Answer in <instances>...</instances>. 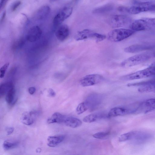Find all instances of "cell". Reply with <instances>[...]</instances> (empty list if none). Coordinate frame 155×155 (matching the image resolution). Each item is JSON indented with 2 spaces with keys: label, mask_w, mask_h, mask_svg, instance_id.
Returning <instances> with one entry per match:
<instances>
[{
  "label": "cell",
  "mask_w": 155,
  "mask_h": 155,
  "mask_svg": "<svg viewBox=\"0 0 155 155\" xmlns=\"http://www.w3.org/2000/svg\"><path fill=\"white\" fill-rule=\"evenodd\" d=\"M155 57L154 51L137 54L130 57L123 61L121 67L127 68L145 62L151 58Z\"/></svg>",
  "instance_id": "6da1fadb"
},
{
  "label": "cell",
  "mask_w": 155,
  "mask_h": 155,
  "mask_svg": "<svg viewBox=\"0 0 155 155\" xmlns=\"http://www.w3.org/2000/svg\"><path fill=\"white\" fill-rule=\"evenodd\" d=\"M135 32L131 29L117 28L110 31L107 34V38L111 41L119 42L130 37Z\"/></svg>",
  "instance_id": "7a4b0ae2"
},
{
  "label": "cell",
  "mask_w": 155,
  "mask_h": 155,
  "mask_svg": "<svg viewBox=\"0 0 155 155\" xmlns=\"http://www.w3.org/2000/svg\"><path fill=\"white\" fill-rule=\"evenodd\" d=\"M125 11L134 15L143 12H155V4L148 2L137 3L130 7H126Z\"/></svg>",
  "instance_id": "3957f363"
},
{
  "label": "cell",
  "mask_w": 155,
  "mask_h": 155,
  "mask_svg": "<svg viewBox=\"0 0 155 155\" xmlns=\"http://www.w3.org/2000/svg\"><path fill=\"white\" fill-rule=\"evenodd\" d=\"M150 77L155 78V71L148 68L122 76L120 79L123 81H130L144 78Z\"/></svg>",
  "instance_id": "277c9868"
},
{
  "label": "cell",
  "mask_w": 155,
  "mask_h": 155,
  "mask_svg": "<svg viewBox=\"0 0 155 155\" xmlns=\"http://www.w3.org/2000/svg\"><path fill=\"white\" fill-rule=\"evenodd\" d=\"M131 23V19L129 16L122 15L112 16L110 19L109 23L113 28H119L125 26Z\"/></svg>",
  "instance_id": "5b68a950"
},
{
  "label": "cell",
  "mask_w": 155,
  "mask_h": 155,
  "mask_svg": "<svg viewBox=\"0 0 155 155\" xmlns=\"http://www.w3.org/2000/svg\"><path fill=\"white\" fill-rule=\"evenodd\" d=\"M73 11L72 7H65L63 8L54 16L53 24L55 27L59 26L65 20L71 15Z\"/></svg>",
  "instance_id": "8992f818"
},
{
  "label": "cell",
  "mask_w": 155,
  "mask_h": 155,
  "mask_svg": "<svg viewBox=\"0 0 155 155\" xmlns=\"http://www.w3.org/2000/svg\"><path fill=\"white\" fill-rule=\"evenodd\" d=\"M103 79L102 76L100 74H90L82 78L80 81V83L83 87L91 86L99 83Z\"/></svg>",
  "instance_id": "52a82bcc"
},
{
  "label": "cell",
  "mask_w": 155,
  "mask_h": 155,
  "mask_svg": "<svg viewBox=\"0 0 155 155\" xmlns=\"http://www.w3.org/2000/svg\"><path fill=\"white\" fill-rule=\"evenodd\" d=\"M133 113V109L130 105L125 107H117L111 108L109 111L107 116L111 118Z\"/></svg>",
  "instance_id": "ba28073f"
},
{
  "label": "cell",
  "mask_w": 155,
  "mask_h": 155,
  "mask_svg": "<svg viewBox=\"0 0 155 155\" xmlns=\"http://www.w3.org/2000/svg\"><path fill=\"white\" fill-rule=\"evenodd\" d=\"M155 48L154 45L149 44L134 45L125 48L124 51L126 52L134 53L146 50H150Z\"/></svg>",
  "instance_id": "9c48e42d"
},
{
  "label": "cell",
  "mask_w": 155,
  "mask_h": 155,
  "mask_svg": "<svg viewBox=\"0 0 155 155\" xmlns=\"http://www.w3.org/2000/svg\"><path fill=\"white\" fill-rule=\"evenodd\" d=\"M42 33V31L39 27L38 26H33L28 31L26 39L29 42H35L40 38Z\"/></svg>",
  "instance_id": "30bf717a"
},
{
  "label": "cell",
  "mask_w": 155,
  "mask_h": 155,
  "mask_svg": "<svg viewBox=\"0 0 155 155\" xmlns=\"http://www.w3.org/2000/svg\"><path fill=\"white\" fill-rule=\"evenodd\" d=\"M38 114V112L37 111L25 112L21 116V120L24 124L30 125L34 123V118Z\"/></svg>",
  "instance_id": "8fae6325"
},
{
  "label": "cell",
  "mask_w": 155,
  "mask_h": 155,
  "mask_svg": "<svg viewBox=\"0 0 155 155\" xmlns=\"http://www.w3.org/2000/svg\"><path fill=\"white\" fill-rule=\"evenodd\" d=\"M69 34V30L67 25L63 24L58 27L56 32V35L57 39L62 41L66 40Z\"/></svg>",
  "instance_id": "7c38bea8"
},
{
  "label": "cell",
  "mask_w": 155,
  "mask_h": 155,
  "mask_svg": "<svg viewBox=\"0 0 155 155\" xmlns=\"http://www.w3.org/2000/svg\"><path fill=\"white\" fill-rule=\"evenodd\" d=\"M51 9L48 5H44L40 8L35 15V18L37 21H42L45 19L50 13Z\"/></svg>",
  "instance_id": "4fadbf2b"
},
{
  "label": "cell",
  "mask_w": 155,
  "mask_h": 155,
  "mask_svg": "<svg viewBox=\"0 0 155 155\" xmlns=\"http://www.w3.org/2000/svg\"><path fill=\"white\" fill-rule=\"evenodd\" d=\"M154 109H155V99L151 98L140 104L138 111L142 110L146 113Z\"/></svg>",
  "instance_id": "5bb4252c"
},
{
  "label": "cell",
  "mask_w": 155,
  "mask_h": 155,
  "mask_svg": "<svg viewBox=\"0 0 155 155\" xmlns=\"http://www.w3.org/2000/svg\"><path fill=\"white\" fill-rule=\"evenodd\" d=\"M94 32L87 29L78 31L75 35L74 38L77 41L89 38H94Z\"/></svg>",
  "instance_id": "9a60e30c"
},
{
  "label": "cell",
  "mask_w": 155,
  "mask_h": 155,
  "mask_svg": "<svg viewBox=\"0 0 155 155\" xmlns=\"http://www.w3.org/2000/svg\"><path fill=\"white\" fill-rule=\"evenodd\" d=\"M65 138V136L62 135L49 136L47 138V145L49 147H54L62 142Z\"/></svg>",
  "instance_id": "2e32d148"
},
{
  "label": "cell",
  "mask_w": 155,
  "mask_h": 155,
  "mask_svg": "<svg viewBox=\"0 0 155 155\" xmlns=\"http://www.w3.org/2000/svg\"><path fill=\"white\" fill-rule=\"evenodd\" d=\"M64 123L67 126L75 128L81 126L82 122L78 118L66 116Z\"/></svg>",
  "instance_id": "e0dca14e"
},
{
  "label": "cell",
  "mask_w": 155,
  "mask_h": 155,
  "mask_svg": "<svg viewBox=\"0 0 155 155\" xmlns=\"http://www.w3.org/2000/svg\"><path fill=\"white\" fill-rule=\"evenodd\" d=\"M66 117L59 113L55 112L52 115L51 117L47 119V122L48 124L54 123H64Z\"/></svg>",
  "instance_id": "ac0fdd59"
},
{
  "label": "cell",
  "mask_w": 155,
  "mask_h": 155,
  "mask_svg": "<svg viewBox=\"0 0 155 155\" xmlns=\"http://www.w3.org/2000/svg\"><path fill=\"white\" fill-rule=\"evenodd\" d=\"M139 19L145 30L155 27V18H143Z\"/></svg>",
  "instance_id": "d6986e66"
},
{
  "label": "cell",
  "mask_w": 155,
  "mask_h": 155,
  "mask_svg": "<svg viewBox=\"0 0 155 155\" xmlns=\"http://www.w3.org/2000/svg\"><path fill=\"white\" fill-rule=\"evenodd\" d=\"M15 91L14 87L11 89L6 94L5 100L6 102L11 105L16 102L17 98L15 97Z\"/></svg>",
  "instance_id": "ffe728a7"
},
{
  "label": "cell",
  "mask_w": 155,
  "mask_h": 155,
  "mask_svg": "<svg viewBox=\"0 0 155 155\" xmlns=\"http://www.w3.org/2000/svg\"><path fill=\"white\" fill-rule=\"evenodd\" d=\"M14 87L13 84L11 82H6L1 84L0 86V96L6 95Z\"/></svg>",
  "instance_id": "44dd1931"
},
{
  "label": "cell",
  "mask_w": 155,
  "mask_h": 155,
  "mask_svg": "<svg viewBox=\"0 0 155 155\" xmlns=\"http://www.w3.org/2000/svg\"><path fill=\"white\" fill-rule=\"evenodd\" d=\"M113 8V7L112 5L107 4L95 8L93 12L96 14H103L109 12L112 10Z\"/></svg>",
  "instance_id": "7402d4cb"
},
{
  "label": "cell",
  "mask_w": 155,
  "mask_h": 155,
  "mask_svg": "<svg viewBox=\"0 0 155 155\" xmlns=\"http://www.w3.org/2000/svg\"><path fill=\"white\" fill-rule=\"evenodd\" d=\"M102 114H89L85 117L83 119L84 122L87 123H91L97 121L103 117Z\"/></svg>",
  "instance_id": "603a6c76"
},
{
  "label": "cell",
  "mask_w": 155,
  "mask_h": 155,
  "mask_svg": "<svg viewBox=\"0 0 155 155\" xmlns=\"http://www.w3.org/2000/svg\"><path fill=\"white\" fill-rule=\"evenodd\" d=\"M149 85H155V78L147 81L139 82L129 83L127 84L128 87L134 86H143Z\"/></svg>",
  "instance_id": "cb8c5ba5"
},
{
  "label": "cell",
  "mask_w": 155,
  "mask_h": 155,
  "mask_svg": "<svg viewBox=\"0 0 155 155\" xmlns=\"http://www.w3.org/2000/svg\"><path fill=\"white\" fill-rule=\"evenodd\" d=\"M18 145L17 141H12L9 140L5 141L3 144V147L5 150H8L16 147Z\"/></svg>",
  "instance_id": "d4e9b609"
},
{
  "label": "cell",
  "mask_w": 155,
  "mask_h": 155,
  "mask_svg": "<svg viewBox=\"0 0 155 155\" xmlns=\"http://www.w3.org/2000/svg\"><path fill=\"white\" fill-rule=\"evenodd\" d=\"M89 108L88 104L86 101L79 104L76 109V112L78 115L81 114Z\"/></svg>",
  "instance_id": "484cf974"
},
{
  "label": "cell",
  "mask_w": 155,
  "mask_h": 155,
  "mask_svg": "<svg viewBox=\"0 0 155 155\" xmlns=\"http://www.w3.org/2000/svg\"><path fill=\"white\" fill-rule=\"evenodd\" d=\"M140 92H153L155 93V85H149L141 86L138 89Z\"/></svg>",
  "instance_id": "4316f807"
},
{
  "label": "cell",
  "mask_w": 155,
  "mask_h": 155,
  "mask_svg": "<svg viewBox=\"0 0 155 155\" xmlns=\"http://www.w3.org/2000/svg\"><path fill=\"white\" fill-rule=\"evenodd\" d=\"M109 134V132H100L94 134L93 135V136L95 138L103 139L106 138Z\"/></svg>",
  "instance_id": "83f0119b"
},
{
  "label": "cell",
  "mask_w": 155,
  "mask_h": 155,
  "mask_svg": "<svg viewBox=\"0 0 155 155\" xmlns=\"http://www.w3.org/2000/svg\"><path fill=\"white\" fill-rule=\"evenodd\" d=\"M106 38V36L104 35L96 32L94 33V38L97 42L101 41L105 39Z\"/></svg>",
  "instance_id": "f1b7e54d"
},
{
  "label": "cell",
  "mask_w": 155,
  "mask_h": 155,
  "mask_svg": "<svg viewBox=\"0 0 155 155\" xmlns=\"http://www.w3.org/2000/svg\"><path fill=\"white\" fill-rule=\"evenodd\" d=\"M25 42V39L21 38L16 41L14 44L13 47L15 48H19L24 45Z\"/></svg>",
  "instance_id": "f546056e"
},
{
  "label": "cell",
  "mask_w": 155,
  "mask_h": 155,
  "mask_svg": "<svg viewBox=\"0 0 155 155\" xmlns=\"http://www.w3.org/2000/svg\"><path fill=\"white\" fill-rule=\"evenodd\" d=\"M9 64V63H7L2 66L0 69V77L1 78H3L5 76Z\"/></svg>",
  "instance_id": "4dcf8cb0"
},
{
  "label": "cell",
  "mask_w": 155,
  "mask_h": 155,
  "mask_svg": "<svg viewBox=\"0 0 155 155\" xmlns=\"http://www.w3.org/2000/svg\"><path fill=\"white\" fill-rule=\"evenodd\" d=\"M21 1L18 0L15 1L12 5L11 7V10L12 12L15 11L21 5Z\"/></svg>",
  "instance_id": "1f68e13d"
},
{
  "label": "cell",
  "mask_w": 155,
  "mask_h": 155,
  "mask_svg": "<svg viewBox=\"0 0 155 155\" xmlns=\"http://www.w3.org/2000/svg\"><path fill=\"white\" fill-rule=\"evenodd\" d=\"M14 128L13 127H8L6 130V134L7 135L11 134L14 131Z\"/></svg>",
  "instance_id": "d6a6232c"
},
{
  "label": "cell",
  "mask_w": 155,
  "mask_h": 155,
  "mask_svg": "<svg viewBox=\"0 0 155 155\" xmlns=\"http://www.w3.org/2000/svg\"><path fill=\"white\" fill-rule=\"evenodd\" d=\"M36 91V89L33 87H30L28 89V91L31 94H33Z\"/></svg>",
  "instance_id": "836d02e7"
},
{
  "label": "cell",
  "mask_w": 155,
  "mask_h": 155,
  "mask_svg": "<svg viewBox=\"0 0 155 155\" xmlns=\"http://www.w3.org/2000/svg\"><path fill=\"white\" fill-rule=\"evenodd\" d=\"M49 95L51 97H54L56 95V93L51 88H50L48 90Z\"/></svg>",
  "instance_id": "e575fe53"
},
{
  "label": "cell",
  "mask_w": 155,
  "mask_h": 155,
  "mask_svg": "<svg viewBox=\"0 0 155 155\" xmlns=\"http://www.w3.org/2000/svg\"><path fill=\"white\" fill-rule=\"evenodd\" d=\"M147 68L152 71H155V62L151 64Z\"/></svg>",
  "instance_id": "d590c367"
},
{
  "label": "cell",
  "mask_w": 155,
  "mask_h": 155,
  "mask_svg": "<svg viewBox=\"0 0 155 155\" xmlns=\"http://www.w3.org/2000/svg\"><path fill=\"white\" fill-rule=\"evenodd\" d=\"M8 0H1L0 3V7L1 8L5 4Z\"/></svg>",
  "instance_id": "8d00e7d4"
},
{
  "label": "cell",
  "mask_w": 155,
  "mask_h": 155,
  "mask_svg": "<svg viewBox=\"0 0 155 155\" xmlns=\"http://www.w3.org/2000/svg\"><path fill=\"white\" fill-rule=\"evenodd\" d=\"M5 15H6V11H5L3 13V15H2V18H1V22L4 19V18L5 16Z\"/></svg>",
  "instance_id": "74e56055"
},
{
  "label": "cell",
  "mask_w": 155,
  "mask_h": 155,
  "mask_svg": "<svg viewBox=\"0 0 155 155\" xmlns=\"http://www.w3.org/2000/svg\"><path fill=\"white\" fill-rule=\"evenodd\" d=\"M61 0H50L51 2H54L57 1Z\"/></svg>",
  "instance_id": "f35d334b"
}]
</instances>
